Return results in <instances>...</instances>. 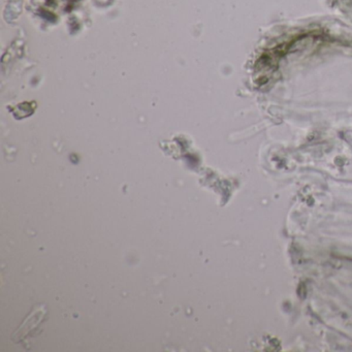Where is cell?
<instances>
[{
    "instance_id": "6da1fadb",
    "label": "cell",
    "mask_w": 352,
    "mask_h": 352,
    "mask_svg": "<svg viewBox=\"0 0 352 352\" xmlns=\"http://www.w3.org/2000/svg\"><path fill=\"white\" fill-rule=\"evenodd\" d=\"M45 315H46V310H45L44 306L36 309V310L30 315V317L24 321L23 324L14 333L13 337H12L14 341L20 343V342L25 340L28 336H34L32 331L38 329V324L42 322Z\"/></svg>"
}]
</instances>
